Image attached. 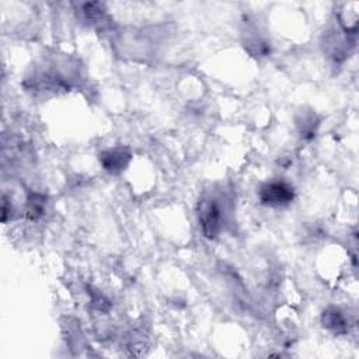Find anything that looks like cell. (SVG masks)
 Returning a JSON list of instances; mask_svg holds the SVG:
<instances>
[{
	"mask_svg": "<svg viewBox=\"0 0 359 359\" xmlns=\"http://www.w3.org/2000/svg\"><path fill=\"white\" fill-rule=\"evenodd\" d=\"M98 158L100 164L107 172L116 175L128 167V164L132 160V153L126 147H115L101 151Z\"/></svg>",
	"mask_w": 359,
	"mask_h": 359,
	"instance_id": "obj_4",
	"label": "cell"
},
{
	"mask_svg": "<svg viewBox=\"0 0 359 359\" xmlns=\"http://www.w3.org/2000/svg\"><path fill=\"white\" fill-rule=\"evenodd\" d=\"M241 41L245 50L255 59H262L271 55V42L254 21L245 20L241 29Z\"/></svg>",
	"mask_w": 359,
	"mask_h": 359,
	"instance_id": "obj_3",
	"label": "cell"
},
{
	"mask_svg": "<svg viewBox=\"0 0 359 359\" xmlns=\"http://www.w3.org/2000/svg\"><path fill=\"white\" fill-rule=\"evenodd\" d=\"M321 324L324 328L332 331L334 334H346L349 328V323L341 309L335 306L327 307L321 314Z\"/></svg>",
	"mask_w": 359,
	"mask_h": 359,
	"instance_id": "obj_6",
	"label": "cell"
},
{
	"mask_svg": "<svg viewBox=\"0 0 359 359\" xmlns=\"http://www.w3.org/2000/svg\"><path fill=\"white\" fill-rule=\"evenodd\" d=\"M227 220V202L223 195L209 192L198 202V222L202 234L208 240H215L224 229Z\"/></svg>",
	"mask_w": 359,
	"mask_h": 359,
	"instance_id": "obj_1",
	"label": "cell"
},
{
	"mask_svg": "<svg viewBox=\"0 0 359 359\" xmlns=\"http://www.w3.org/2000/svg\"><path fill=\"white\" fill-rule=\"evenodd\" d=\"M80 13L87 22L98 24L105 17V8L101 3H84L80 6Z\"/></svg>",
	"mask_w": 359,
	"mask_h": 359,
	"instance_id": "obj_8",
	"label": "cell"
},
{
	"mask_svg": "<svg viewBox=\"0 0 359 359\" xmlns=\"http://www.w3.org/2000/svg\"><path fill=\"white\" fill-rule=\"evenodd\" d=\"M296 129L303 140H313L317 135V129L320 126V118L310 108H302L294 116Z\"/></svg>",
	"mask_w": 359,
	"mask_h": 359,
	"instance_id": "obj_5",
	"label": "cell"
},
{
	"mask_svg": "<svg viewBox=\"0 0 359 359\" xmlns=\"http://www.w3.org/2000/svg\"><path fill=\"white\" fill-rule=\"evenodd\" d=\"M46 210V196L39 192H31L28 194L25 199V209L24 215L28 220H38L45 215Z\"/></svg>",
	"mask_w": 359,
	"mask_h": 359,
	"instance_id": "obj_7",
	"label": "cell"
},
{
	"mask_svg": "<svg viewBox=\"0 0 359 359\" xmlns=\"http://www.w3.org/2000/svg\"><path fill=\"white\" fill-rule=\"evenodd\" d=\"M258 199L262 205L271 208H282L292 203L294 199V188L283 180L268 181L261 185Z\"/></svg>",
	"mask_w": 359,
	"mask_h": 359,
	"instance_id": "obj_2",
	"label": "cell"
},
{
	"mask_svg": "<svg viewBox=\"0 0 359 359\" xmlns=\"http://www.w3.org/2000/svg\"><path fill=\"white\" fill-rule=\"evenodd\" d=\"M90 294H91V302H93V304H94L98 310L107 311V310L109 309V303H108V300H107L101 293L90 292Z\"/></svg>",
	"mask_w": 359,
	"mask_h": 359,
	"instance_id": "obj_9",
	"label": "cell"
}]
</instances>
